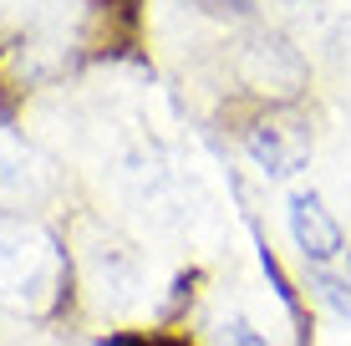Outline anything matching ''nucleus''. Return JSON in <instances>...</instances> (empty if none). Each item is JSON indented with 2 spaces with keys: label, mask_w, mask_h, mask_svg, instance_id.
Returning <instances> with one entry per match:
<instances>
[{
  "label": "nucleus",
  "mask_w": 351,
  "mask_h": 346,
  "mask_svg": "<svg viewBox=\"0 0 351 346\" xmlns=\"http://www.w3.org/2000/svg\"><path fill=\"white\" fill-rule=\"evenodd\" d=\"M56 295H62V255L51 234L0 214V311L36 316L51 311Z\"/></svg>",
  "instance_id": "1"
},
{
  "label": "nucleus",
  "mask_w": 351,
  "mask_h": 346,
  "mask_svg": "<svg viewBox=\"0 0 351 346\" xmlns=\"http://www.w3.org/2000/svg\"><path fill=\"white\" fill-rule=\"evenodd\" d=\"M285 219H290V240H295V249L316 270H326L331 260H341V249H346L341 245V224L331 219V209H326V199L316 194V188H295Z\"/></svg>",
  "instance_id": "2"
},
{
  "label": "nucleus",
  "mask_w": 351,
  "mask_h": 346,
  "mask_svg": "<svg viewBox=\"0 0 351 346\" xmlns=\"http://www.w3.org/2000/svg\"><path fill=\"white\" fill-rule=\"evenodd\" d=\"M87 270H92V285L102 291V301H112V306H128L132 295H138V285H143L138 255H132L128 245H112V240L87 249Z\"/></svg>",
  "instance_id": "3"
},
{
  "label": "nucleus",
  "mask_w": 351,
  "mask_h": 346,
  "mask_svg": "<svg viewBox=\"0 0 351 346\" xmlns=\"http://www.w3.org/2000/svg\"><path fill=\"white\" fill-rule=\"evenodd\" d=\"M41 194H46V169L36 163V153L0 133V209L31 204Z\"/></svg>",
  "instance_id": "4"
},
{
  "label": "nucleus",
  "mask_w": 351,
  "mask_h": 346,
  "mask_svg": "<svg viewBox=\"0 0 351 346\" xmlns=\"http://www.w3.org/2000/svg\"><path fill=\"white\" fill-rule=\"evenodd\" d=\"M245 77L255 82L260 92H295L300 87V77H306V66H300V56L290 51L285 41H255L250 46V56H245Z\"/></svg>",
  "instance_id": "5"
},
{
  "label": "nucleus",
  "mask_w": 351,
  "mask_h": 346,
  "mask_svg": "<svg viewBox=\"0 0 351 346\" xmlns=\"http://www.w3.org/2000/svg\"><path fill=\"white\" fill-rule=\"evenodd\" d=\"M250 153H255V163L270 178H290L306 163V143L290 133V127H260V133L250 138Z\"/></svg>",
  "instance_id": "6"
},
{
  "label": "nucleus",
  "mask_w": 351,
  "mask_h": 346,
  "mask_svg": "<svg viewBox=\"0 0 351 346\" xmlns=\"http://www.w3.org/2000/svg\"><path fill=\"white\" fill-rule=\"evenodd\" d=\"M112 346H184V341H163V336H123Z\"/></svg>",
  "instance_id": "7"
},
{
  "label": "nucleus",
  "mask_w": 351,
  "mask_h": 346,
  "mask_svg": "<svg viewBox=\"0 0 351 346\" xmlns=\"http://www.w3.org/2000/svg\"><path fill=\"white\" fill-rule=\"evenodd\" d=\"M219 5H234V10H250L255 0H219Z\"/></svg>",
  "instance_id": "8"
},
{
  "label": "nucleus",
  "mask_w": 351,
  "mask_h": 346,
  "mask_svg": "<svg viewBox=\"0 0 351 346\" xmlns=\"http://www.w3.org/2000/svg\"><path fill=\"white\" fill-rule=\"evenodd\" d=\"M341 275H346V280H351V255H346V270H341Z\"/></svg>",
  "instance_id": "9"
}]
</instances>
